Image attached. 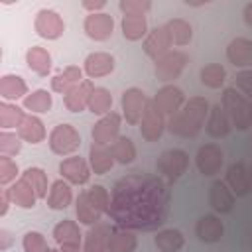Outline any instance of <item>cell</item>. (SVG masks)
Listing matches in <instances>:
<instances>
[{
  "label": "cell",
  "mask_w": 252,
  "mask_h": 252,
  "mask_svg": "<svg viewBox=\"0 0 252 252\" xmlns=\"http://www.w3.org/2000/svg\"><path fill=\"white\" fill-rule=\"evenodd\" d=\"M71 187L63 181V179H59V181H55L53 185H51V189H49V195H47V205L51 207V209H55V211H61V209H65L69 203H71Z\"/></svg>",
  "instance_id": "4dcf8cb0"
},
{
  "label": "cell",
  "mask_w": 252,
  "mask_h": 252,
  "mask_svg": "<svg viewBox=\"0 0 252 252\" xmlns=\"http://www.w3.org/2000/svg\"><path fill=\"white\" fill-rule=\"evenodd\" d=\"M169 47H171V39H169V33H167V30H165V26L156 28L154 32H150V35H148L146 41H144V51H146L150 57H154V59H158V57H161L163 53H167Z\"/></svg>",
  "instance_id": "d6986e66"
},
{
  "label": "cell",
  "mask_w": 252,
  "mask_h": 252,
  "mask_svg": "<svg viewBox=\"0 0 252 252\" xmlns=\"http://www.w3.org/2000/svg\"><path fill=\"white\" fill-rule=\"evenodd\" d=\"M234 79H236V87H238L244 94L252 96V71H250V69L240 71V73H236Z\"/></svg>",
  "instance_id": "c3c4849f"
},
{
  "label": "cell",
  "mask_w": 252,
  "mask_h": 252,
  "mask_svg": "<svg viewBox=\"0 0 252 252\" xmlns=\"http://www.w3.org/2000/svg\"><path fill=\"white\" fill-rule=\"evenodd\" d=\"M35 32L45 39H57L63 33V20L53 10H39L35 16Z\"/></svg>",
  "instance_id": "7c38bea8"
},
{
  "label": "cell",
  "mask_w": 252,
  "mask_h": 252,
  "mask_svg": "<svg viewBox=\"0 0 252 252\" xmlns=\"http://www.w3.org/2000/svg\"><path fill=\"white\" fill-rule=\"evenodd\" d=\"M183 234L175 228H165L159 230L156 236V246L159 252H177L183 248Z\"/></svg>",
  "instance_id": "1f68e13d"
},
{
  "label": "cell",
  "mask_w": 252,
  "mask_h": 252,
  "mask_svg": "<svg viewBox=\"0 0 252 252\" xmlns=\"http://www.w3.org/2000/svg\"><path fill=\"white\" fill-rule=\"evenodd\" d=\"M187 63V55L181 51H167L161 57L156 59V75L159 81H171L175 77L181 75V71L185 69Z\"/></svg>",
  "instance_id": "8992f818"
},
{
  "label": "cell",
  "mask_w": 252,
  "mask_h": 252,
  "mask_svg": "<svg viewBox=\"0 0 252 252\" xmlns=\"http://www.w3.org/2000/svg\"><path fill=\"white\" fill-rule=\"evenodd\" d=\"M165 30H167V33H169L171 43H175V45H187V43L191 41L193 32H191V26H189L185 20H179V18L169 20V22L165 24Z\"/></svg>",
  "instance_id": "836d02e7"
},
{
  "label": "cell",
  "mask_w": 252,
  "mask_h": 252,
  "mask_svg": "<svg viewBox=\"0 0 252 252\" xmlns=\"http://www.w3.org/2000/svg\"><path fill=\"white\" fill-rule=\"evenodd\" d=\"M61 252H81V246L77 244H61Z\"/></svg>",
  "instance_id": "816d5d0a"
},
{
  "label": "cell",
  "mask_w": 252,
  "mask_h": 252,
  "mask_svg": "<svg viewBox=\"0 0 252 252\" xmlns=\"http://www.w3.org/2000/svg\"><path fill=\"white\" fill-rule=\"evenodd\" d=\"M169 213V187L158 175L120 177L110 193L108 217L122 228L156 230Z\"/></svg>",
  "instance_id": "6da1fadb"
},
{
  "label": "cell",
  "mask_w": 252,
  "mask_h": 252,
  "mask_svg": "<svg viewBox=\"0 0 252 252\" xmlns=\"http://www.w3.org/2000/svg\"><path fill=\"white\" fill-rule=\"evenodd\" d=\"M77 219H79V222L89 224V226L98 224V220H100V213L91 205L87 191L79 193V197H77Z\"/></svg>",
  "instance_id": "e575fe53"
},
{
  "label": "cell",
  "mask_w": 252,
  "mask_h": 252,
  "mask_svg": "<svg viewBox=\"0 0 252 252\" xmlns=\"http://www.w3.org/2000/svg\"><path fill=\"white\" fill-rule=\"evenodd\" d=\"M53 238L55 242L61 246V244H77L81 246V230L77 226V222L73 220H61L59 224H55L53 228Z\"/></svg>",
  "instance_id": "4316f807"
},
{
  "label": "cell",
  "mask_w": 252,
  "mask_h": 252,
  "mask_svg": "<svg viewBox=\"0 0 252 252\" xmlns=\"http://www.w3.org/2000/svg\"><path fill=\"white\" fill-rule=\"evenodd\" d=\"M187 163L189 156L183 150H165L158 158V171L169 181H175L187 171Z\"/></svg>",
  "instance_id": "5b68a950"
},
{
  "label": "cell",
  "mask_w": 252,
  "mask_h": 252,
  "mask_svg": "<svg viewBox=\"0 0 252 252\" xmlns=\"http://www.w3.org/2000/svg\"><path fill=\"white\" fill-rule=\"evenodd\" d=\"M22 148V142L16 134H10V132H2L0 134V152L2 156L10 158V156H16Z\"/></svg>",
  "instance_id": "ee69618b"
},
{
  "label": "cell",
  "mask_w": 252,
  "mask_h": 252,
  "mask_svg": "<svg viewBox=\"0 0 252 252\" xmlns=\"http://www.w3.org/2000/svg\"><path fill=\"white\" fill-rule=\"evenodd\" d=\"M136 250V236L122 226L110 228L108 232V252H134Z\"/></svg>",
  "instance_id": "603a6c76"
},
{
  "label": "cell",
  "mask_w": 252,
  "mask_h": 252,
  "mask_svg": "<svg viewBox=\"0 0 252 252\" xmlns=\"http://www.w3.org/2000/svg\"><path fill=\"white\" fill-rule=\"evenodd\" d=\"M232 124H230V118L226 116L224 108L220 104H215L211 110H209V120H207V132L209 136L213 138H224L228 136Z\"/></svg>",
  "instance_id": "ffe728a7"
},
{
  "label": "cell",
  "mask_w": 252,
  "mask_h": 252,
  "mask_svg": "<svg viewBox=\"0 0 252 252\" xmlns=\"http://www.w3.org/2000/svg\"><path fill=\"white\" fill-rule=\"evenodd\" d=\"M222 230H224L222 222L215 215H203L197 220V224H195V232H197V236L203 242H217V240H220Z\"/></svg>",
  "instance_id": "44dd1931"
},
{
  "label": "cell",
  "mask_w": 252,
  "mask_h": 252,
  "mask_svg": "<svg viewBox=\"0 0 252 252\" xmlns=\"http://www.w3.org/2000/svg\"><path fill=\"white\" fill-rule=\"evenodd\" d=\"M16 175H18V165H16V161H12L10 158L2 156V158H0V183L6 185V183H10V181H14Z\"/></svg>",
  "instance_id": "bcb514c9"
},
{
  "label": "cell",
  "mask_w": 252,
  "mask_h": 252,
  "mask_svg": "<svg viewBox=\"0 0 252 252\" xmlns=\"http://www.w3.org/2000/svg\"><path fill=\"white\" fill-rule=\"evenodd\" d=\"M112 26H114V22H112V18L108 14H89L85 18V32H87V35L93 37V39H98V41L110 37Z\"/></svg>",
  "instance_id": "9a60e30c"
},
{
  "label": "cell",
  "mask_w": 252,
  "mask_h": 252,
  "mask_svg": "<svg viewBox=\"0 0 252 252\" xmlns=\"http://www.w3.org/2000/svg\"><path fill=\"white\" fill-rule=\"evenodd\" d=\"M87 197L91 201V205L102 215V213H108V207H110V195L108 191L102 187V185H93L89 191H87Z\"/></svg>",
  "instance_id": "7bdbcfd3"
},
{
  "label": "cell",
  "mask_w": 252,
  "mask_h": 252,
  "mask_svg": "<svg viewBox=\"0 0 252 252\" xmlns=\"http://www.w3.org/2000/svg\"><path fill=\"white\" fill-rule=\"evenodd\" d=\"M83 6L87 10H96V8H102L104 6V0H96V2H83Z\"/></svg>",
  "instance_id": "f907efd6"
},
{
  "label": "cell",
  "mask_w": 252,
  "mask_h": 252,
  "mask_svg": "<svg viewBox=\"0 0 252 252\" xmlns=\"http://www.w3.org/2000/svg\"><path fill=\"white\" fill-rule=\"evenodd\" d=\"M10 197H12V201H14L18 207H22V209L33 207V205H35V199H37L35 191L32 189V185H30L24 177H20V179L10 187Z\"/></svg>",
  "instance_id": "d4e9b609"
},
{
  "label": "cell",
  "mask_w": 252,
  "mask_h": 252,
  "mask_svg": "<svg viewBox=\"0 0 252 252\" xmlns=\"http://www.w3.org/2000/svg\"><path fill=\"white\" fill-rule=\"evenodd\" d=\"M112 69H114V57L108 53H91L85 59V71L91 79L104 77L112 73Z\"/></svg>",
  "instance_id": "7402d4cb"
},
{
  "label": "cell",
  "mask_w": 252,
  "mask_h": 252,
  "mask_svg": "<svg viewBox=\"0 0 252 252\" xmlns=\"http://www.w3.org/2000/svg\"><path fill=\"white\" fill-rule=\"evenodd\" d=\"M122 33L124 37L136 41L146 33V18L144 16H124L122 18Z\"/></svg>",
  "instance_id": "f35d334b"
},
{
  "label": "cell",
  "mask_w": 252,
  "mask_h": 252,
  "mask_svg": "<svg viewBox=\"0 0 252 252\" xmlns=\"http://www.w3.org/2000/svg\"><path fill=\"white\" fill-rule=\"evenodd\" d=\"M26 61H28V67L41 77H45L51 69V57L43 47H32L26 55Z\"/></svg>",
  "instance_id": "d6a6232c"
},
{
  "label": "cell",
  "mask_w": 252,
  "mask_h": 252,
  "mask_svg": "<svg viewBox=\"0 0 252 252\" xmlns=\"http://www.w3.org/2000/svg\"><path fill=\"white\" fill-rule=\"evenodd\" d=\"M222 108L230 118V124L238 130H246L250 126V104L248 100L232 87L224 89L222 93Z\"/></svg>",
  "instance_id": "3957f363"
},
{
  "label": "cell",
  "mask_w": 252,
  "mask_h": 252,
  "mask_svg": "<svg viewBox=\"0 0 252 252\" xmlns=\"http://www.w3.org/2000/svg\"><path fill=\"white\" fill-rule=\"evenodd\" d=\"M51 252H61V250H51Z\"/></svg>",
  "instance_id": "6f0895ef"
},
{
  "label": "cell",
  "mask_w": 252,
  "mask_h": 252,
  "mask_svg": "<svg viewBox=\"0 0 252 252\" xmlns=\"http://www.w3.org/2000/svg\"><path fill=\"white\" fill-rule=\"evenodd\" d=\"M24 118H26V114H24V110L20 106L8 104V102H2L0 104V126L4 130H8V128H20L22 122H24Z\"/></svg>",
  "instance_id": "d590c367"
},
{
  "label": "cell",
  "mask_w": 252,
  "mask_h": 252,
  "mask_svg": "<svg viewBox=\"0 0 252 252\" xmlns=\"http://www.w3.org/2000/svg\"><path fill=\"white\" fill-rule=\"evenodd\" d=\"M140 124H142V126H140L142 136H144L148 142H156V140L161 136L163 126H165V122H163V112L156 106L154 98L148 100V104H146V112H144Z\"/></svg>",
  "instance_id": "ba28073f"
},
{
  "label": "cell",
  "mask_w": 252,
  "mask_h": 252,
  "mask_svg": "<svg viewBox=\"0 0 252 252\" xmlns=\"http://www.w3.org/2000/svg\"><path fill=\"white\" fill-rule=\"evenodd\" d=\"M8 246H10V234H8L6 230H2V246H0V248L6 250Z\"/></svg>",
  "instance_id": "db71d44e"
},
{
  "label": "cell",
  "mask_w": 252,
  "mask_h": 252,
  "mask_svg": "<svg viewBox=\"0 0 252 252\" xmlns=\"http://www.w3.org/2000/svg\"><path fill=\"white\" fill-rule=\"evenodd\" d=\"M112 106V96L106 89H94L89 98V110L94 114H106Z\"/></svg>",
  "instance_id": "b9f144b4"
},
{
  "label": "cell",
  "mask_w": 252,
  "mask_h": 252,
  "mask_svg": "<svg viewBox=\"0 0 252 252\" xmlns=\"http://www.w3.org/2000/svg\"><path fill=\"white\" fill-rule=\"evenodd\" d=\"M154 102H156V106H158L163 114L173 116V114H177V112L181 110V106H183V102H185V96H183L181 89H177V87H173V85H165V87H161V89L158 91Z\"/></svg>",
  "instance_id": "8fae6325"
},
{
  "label": "cell",
  "mask_w": 252,
  "mask_h": 252,
  "mask_svg": "<svg viewBox=\"0 0 252 252\" xmlns=\"http://www.w3.org/2000/svg\"><path fill=\"white\" fill-rule=\"evenodd\" d=\"M18 134L22 140L30 142V144H39L43 138H45V128H43V122L35 116H26L22 126L18 128Z\"/></svg>",
  "instance_id": "83f0119b"
},
{
  "label": "cell",
  "mask_w": 252,
  "mask_h": 252,
  "mask_svg": "<svg viewBox=\"0 0 252 252\" xmlns=\"http://www.w3.org/2000/svg\"><path fill=\"white\" fill-rule=\"evenodd\" d=\"M24 250L26 252H51L45 238L39 232H33V230L24 236Z\"/></svg>",
  "instance_id": "f6af8a7d"
},
{
  "label": "cell",
  "mask_w": 252,
  "mask_h": 252,
  "mask_svg": "<svg viewBox=\"0 0 252 252\" xmlns=\"http://www.w3.org/2000/svg\"><path fill=\"white\" fill-rule=\"evenodd\" d=\"M224 77H226V71L219 63H211L201 69V81H203V85H207L211 89H219L224 83Z\"/></svg>",
  "instance_id": "60d3db41"
},
{
  "label": "cell",
  "mask_w": 252,
  "mask_h": 252,
  "mask_svg": "<svg viewBox=\"0 0 252 252\" xmlns=\"http://www.w3.org/2000/svg\"><path fill=\"white\" fill-rule=\"evenodd\" d=\"M81 77H83V73H81V69L79 67H67L65 71H61V73H57L53 79H51V89L55 91V93H67V91H71L75 85H79L81 83Z\"/></svg>",
  "instance_id": "484cf974"
},
{
  "label": "cell",
  "mask_w": 252,
  "mask_h": 252,
  "mask_svg": "<svg viewBox=\"0 0 252 252\" xmlns=\"http://www.w3.org/2000/svg\"><path fill=\"white\" fill-rule=\"evenodd\" d=\"M108 232L106 224H94L85 238V252H108Z\"/></svg>",
  "instance_id": "cb8c5ba5"
},
{
  "label": "cell",
  "mask_w": 252,
  "mask_h": 252,
  "mask_svg": "<svg viewBox=\"0 0 252 252\" xmlns=\"http://www.w3.org/2000/svg\"><path fill=\"white\" fill-rule=\"evenodd\" d=\"M94 87L91 81H81L79 85H75L71 91L65 93V106L71 112H81L85 106H89V98L93 94Z\"/></svg>",
  "instance_id": "2e32d148"
},
{
  "label": "cell",
  "mask_w": 252,
  "mask_h": 252,
  "mask_svg": "<svg viewBox=\"0 0 252 252\" xmlns=\"http://www.w3.org/2000/svg\"><path fill=\"white\" fill-rule=\"evenodd\" d=\"M22 177L32 185V189L35 191L37 199H41V197L47 195V175H45L43 169H39V167H28Z\"/></svg>",
  "instance_id": "ab89813d"
},
{
  "label": "cell",
  "mask_w": 252,
  "mask_h": 252,
  "mask_svg": "<svg viewBox=\"0 0 252 252\" xmlns=\"http://www.w3.org/2000/svg\"><path fill=\"white\" fill-rule=\"evenodd\" d=\"M244 20H246L248 26H252V4H248V6L244 8Z\"/></svg>",
  "instance_id": "f5cc1de1"
},
{
  "label": "cell",
  "mask_w": 252,
  "mask_h": 252,
  "mask_svg": "<svg viewBox=\"0 0 252 252\" xmlns=\"http://www.w3.org/2000/svg\"><path fill=\"white\" fill-rule=\"evenodd\" d=\"M195 161H197V167L203 175H217L222 167L224 156H222V150L217 144H207V146L199 148Z\"/></svg>",
  "instance_id": "9c48e42d"
},
{
  "label": "cell",
  "mask_w": 252,
  "mask_h": 252,
  "mask_svg": "<svg viewBox=\"0 0 252 252\" xmlns=\"http://www.w3.org/2000/svg\"><path fill=\"white\" fill-rule=\"evenodd\" d=\"M110 154H112V158H114L116 161H120V163H130V161H134V158H136V148H134V144H132L130 138L118 136L116 142L110 146Z\"/></svg>",
  "instance_id": "8d00e7d4"
},
{
  "label": "cell",
  "mask_w": 252,
  "mask_h": 252,
  "mask_svg": "<svg viewBox=\"0 0 252 252\" xmlns=\"http://www.w3.org/2000/svg\"><path fill=\"white\" fill-rule=\"evenodd\" d=\"M146 104L148 98L144 96V93L140 89H128L122 94V110L126 116L128 124H138L142 122V116L146 112Z\"/></svg>",
  "instance_id": "30bf717a"
},
{
  "label": "cell",
  "mask_w": 252,
  "mask_h": 252,
  "mask_svg": "<svg viewBox=\"0 0 252 252\" xmlns=\"http://www.w3.org/2000/svg\"><path fill=\"white\" fill-rule=\"evenodd\" d=\"M51 94L43 89H37L33 91L32 94H26L24 96V106L32 112H47L51 108Z\"/></svg>",
  "instance_id": "74e56055"
},
{
  "label": "cell",
  "mask_w": 252,
  "mask_h": 252,
  "mask_svg": "<svg viewBox=\"0 0 252 252\" xmlns=\"http://www.w3.org/2000/svg\"><path fill=\"white\" fill-rule=\"evenodd\" d=\"M26 91H28L26 81L22 77H18V75H4L0 79V94L6 100L20 98V96L26 94Z\"/></svg>",
  "instance_id": "f1b7e54d"
},
{
  "label": "cell",
  "mask_w": 252,
  "mask_h": 252,
  "mask_svg": "<svg viewBox=\"0 0 252 252\" xmlns=\"http://www.w3.org/2000/svg\"><path fill=\"white\" fill-rule=\"evenodd\" d=\"M248 173H250V187H252V165H250V171Z\"/></svg>",
  "instance_id": "11a10c76"
},
{
  "label": "cell",
  "mask_w": 252,
  "mask_h": 252,
  "mask_svg": "<svg viewBox=\"0 0 252 252\" xmlns=\"http://www.w3.org/2000/svg\"><path fill=\"white\" fill-rule=\"evenodd\" d=\"M79 144H81L79 132L71 124H59L49 134V148L59 156L73 154L79 148Z\"/></svg>",
  "instance_id": "277c9868"
},
{
  "label": "cell",
  "mask_w": 252,
  "mask_h": 252,
  "mask_svg": "<svg viewBox=\"0 0 252 252\" xmlns=\"http://www.w3.org/2000/svg\"><path fill=\"white\" fill-rule=\"evenodd\" d=\"M10 199H12V197H10V189H2V209H0V215H6Z\"/></svg>",
  "instance_id": "681fc988"
},
{
  "label": "cell",
  "mask_w": 252,
  "mask_h": 252,
  "mask_svg": "<svg viewBox=\"0 0 252 252\" xmlns=\"http://www.w3.org/2000/svg\"><path fill=\"white\" fill-rule=\"evenodd\" d=\"M118 130H120V116L116 112H108L104 114L93 128V140L98 146H112L118 138Z\"/></svg>",
  "instance_id": "52a82bcc"
},
{
  "label": "cell",
  "mask_w": 252,
  "mask_h": 252,
  "mask_svg": "<svg viewBox=\"0 0 252 252\" xmlns=\"http://www.w3.org/2000/svg\"><path fill=\"white\" fill-rule=\"evenodd\" d=\"M226 183L236 197H244L250 191V173L242 161L232 163L226 171Z\"/></svg>",
  "instance_id": "e0dca14e"
},
{
  "label": "cell",
  "mask_w": 252,
  "mask_h": 252,
  "mask_svg": "<svg viewBox=\"0 0 252 252\" xmlns=\"http://www.w3.org/2000/svg\"><path fill=\"white\" fill-rule=\"evenodd\" d=\"M250 124H252V106H250Z\"/></svg>",
  "instance_id": "9f6ffc18"
},
{
  "label": "cell",
  "mask_w": 252,
  "mask_h": 252,
  "mask_svg": "<svg viewBox=\"0 0 252 252\" xmlns=\"http://www.w3.org/2000/svg\"><path fill=\"white\" fill-rule=\"evenodd\" d=\"M59 171H61V175L67 179V181H71V183H75V185H83V183H87L89 181V165L85 163V159L83 158H79V156H73V158H67V159H63L61 163H59Z\"/></svg>",
  "instance_id": "4fadbf2b"
},
{
  "label": "cell",
  "mask_w": 252,
  "mask_h": 252,
  "mask_svg": "<svg viewBox=\"0 0 252 252\" xmlns=\"http://www.w3.org/2000/svg\"><path fill=\"white\" fill-rule=\"evenodd\" d=\"M226 57L234 67L252 65V41L246 37H236L226 47Z\"/></svg>",
  "instance_id": "ac0fdd59"
},
{
  "label": "cell",
  "mask_w": 252,
  "mask_h": 252,
  "mask_svg": "<svg viewBox=\"0 0 252 252\" xmlns=\"http://www.w3.org/2000/svg\"><path fill=\"white\" fill-rule=\"evenodd\" d=\"M89 158H91V167L94 173L102 175L106 173L112 163H114V158L110 154V150H106L104 146H98V144H93L91 146V152H89Z\"/></svg>",
  "instance_id": "f546056e"
},
{
  "label": "cell",
  "mask_w": 252,
  "mask_h": 252,
  "mask_svg": "<svg viewBox=\"0 0 252 252\" xmlns=\"http://www.w3.org/2000/svg\"><path fill=\"white\" fill-rule=\"evenodd\" d=\"M150 2H136V0H124L120 2V10L126 12V16H144L146 10H150Z\"/></svg>",
  "instance_id": "7dc6e473"
},
{
  "label": "cell",
  "mask_w": 252,
  "mask_h": 252,
  "mask_svg": "<svg viewBox=\"0 0 252 252\" xmlns=\"http://www.w3.org/2000/svg\"><path fill=\"white\" fill-rule=\"evenodd\" d=\"M209 114V104L205 98L201 96H193L189 102H185L181 106V110L177 114H173L169 118V132L181 138H195L205 122V116Z\"/></svg>",
  "instance_id": "7a4b0ae2"
},
{
  "label": "cell",
  "mask_w": 252,
  "mask_h": 252,
  "mask_svg": "<svg viewBox=\"0 0 252 252\" xmlns=\"http://www.w3.org/2000/svg\"><path fill=\"white\" fill-rule=\"evenodd\" d=\"M209 203L217 213H230L234 207V193L224 181H215L209 191Z\"/></svg>",
  "instance_id": "5bb4252c"
}]
</instances>
